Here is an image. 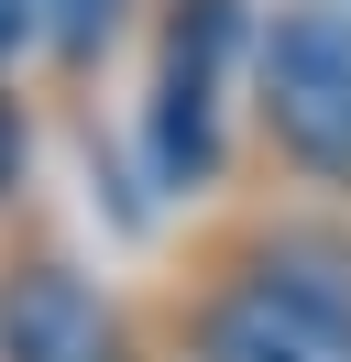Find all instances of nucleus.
Returning <instances> with one entry per match:
<instances>
[{
	"label": "nucleus",
	"mask_w": 351,
	"mask_h": 362,
	"mask_svg": "<svg viewBox=\"0 0 351 362\" xmlns=\"http://www.w3.org/2000/svg\"><path fill=\"white\" fill-rule=\"evenodd\" d=\"M143 329L154 362H351V209L297 187L219 209Z\"/></svg>",
	"instance_id": "obj_1"
},
{
	"label": "nucleus",
	"mask_w": 351,
	"mask_h": 362,
	"mask_svg": "<svg viewBox=\"0 0 351 362\" xmlns=\"http://www.w3.org/2000/svg\"><path fill=\"white\" fill-rule=\"evenodd\" d=\"M253 154L275 187L297 198H340L351 209V11L340 0H285L253 33Z\"/></svg>",
	"instance_id": "obj_2"
},
{
	"label": "nucleus",
	"mask_w": 351,
	"mask_h": 362,
	"mask_svg": "<svg viewBox=\"0 0 351 362\" xmlns=\"http://www.w3.org/2000/svg\"><path fill=\"white\" fill-rule=\"evenodd\" d=\"M253 11L241 0H154V99H143V154L154 187L209 198L231 165V88L253 77Z\"/></svg>",
	"instance_id": "obj_3"
},
{
	"label": "nucleus",
	"mask_w": 351,
	"mask_h": 362,
	"mask_svg": "<svg viewBox=\"0 0 351 362\" xmlns=\"http://www.w3.org/2000/svg\"><path fill=\"white\" fill-rule=\"evenodd\" d=\"M0 362H154L143 308H121L33 209L0 230Z\"/></svg>",
	"instance_id": "obj_4"
},
{
	"label": "nucleus",
	"mask_w": 351,
	"mask_h": 362,
	"mask_svg": "<svg viewBox=\"0 0 351 362\" xmlns=\"http://www.w3.org/2000/svg\"><path fill=\"white\" fill-rule=\"evenodd\" d=\"M121 11H132V0H44V55H55V66L66 77H77L88 66V55H110V33H121Z\"/></svg>",
	"instance_id": "obj_5"
},
{
	"label": "nucleus",
	"mask_w": 351,
	"mask_h": 362,
	"mask_svg": "<svg viewBox=\"0 0 351 362\" xmlns=\"http://www.w3.org/2000/svg\"><path fill=\"white\" fill-rule=\"evenodd\" d=\"M11 187H22V99L0 77V209H11Z\"/></svg>",
	"instance_id": "obj_6"
},
{
	"label": "nucleus",
	"mask_w": 351,
	"mask_h": 362,
	"mask_svg": "<svg viewBox=\"0 0 351 362\" xmlns=\"http://www.w3.org/2000/svg\"><path fill=\"white\" fill-rule=\"evenodd\" d=\"M33 23H44V0H0V55H11V45H33Z\"/></svg>",
	"instance_id": "obj_7"
}]
</instances>
